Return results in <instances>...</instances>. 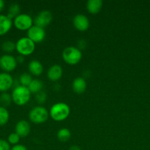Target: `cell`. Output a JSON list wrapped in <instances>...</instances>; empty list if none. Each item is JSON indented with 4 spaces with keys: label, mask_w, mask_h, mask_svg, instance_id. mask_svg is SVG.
Listing matches in <instances>:
<instances>
[{
    "label": "cell",
    "mask_w": 150,
    "mask_h": 150,
    "mask_svg": "<svg viewBox=\"0 0 150 150\" xmlns=\"http://www.w3.org/2000/svg\"><path fill=\"white\" fill-rule=\"evenodd\" d=\"M71 133L67 128H60L57 133V137L59 141L62 142H66L70 139Z\"/></svg>",
    "instance_id": "cell-19"
},
{
    "label": "cell",
    "mask_w": 150,
    "mask_h": 150,
    "mask_svg": "<svg viewBox=\"0 0 150 150\" xmlns=\"http://www.w3.org/2000/svg\"><path fill=\"white\" fill-rule=\"evenodd\" d=\"M13 21L5 15H0V36L5 35L11 29Z\"/></svg>",
    "instance_id": "cell-15"
},
{
    "label": "cell",
    "mask_w": 150,
    "mask_h": 150,
    "mask_svg": "<svg viewBox=\"0 0 150 150\" xmlns=\"http://www.w3.org/2000/svg\"><path fill=\"white\" fill-rule=\"evenodd\" d=\"M52 21V14L49 10H44L40 12L35 18V25L44 28L49 25Z\"/></svg>",
    "instance_id": "cell-9"
},
{
    "label": "cell",
    "mask_w": 150,
    "mask_h": 150,
    "mask_svg": "<svg viewBox=\"0 0 150 150\" xmlns=\"http://www.w3.org/2000/svg\"><path fill=\"white\" fill-rule=\"evenodd\" d=\"M32 78L30 74L27 73H24L19 77V83L20 85L24 86H26L28 87V86L29 85V83L32 82Z\"/></svg>",
    "instance_id": "cell-22"
},
{
    "label": "cell",
    "mask_w": 150,
    "mask_h": 150,
    "mask_svg": "<svg viewBox=\"0 0 150 150\" xmlns=\"http://www.w3.org/2000/svg\"><path fill=\"white\" fill-rule=\"evenodd\" d=\"M14 83V80L10 74L8 73H0V92H5L9 90Z\"/></svg>",
    "instance_id": "cell-11"
},
{
    "label": "cell",
    "mask_w": 150,
    "mask_h": 150,
    "mask_svg": "<svg viewBox=\"0 0 150 150\" xmlns=\"http://www.w3.org/2000/svg\"><path fill=\"white\" fill-rule=\"evenodd\" d=\"M27 38H29L35 43L41 42L46 38L45 29L44 28L33 25L27 30Z\"/></svg>",
    "instance_id": "cell-8"
},
{
    "label": "cell",
    "mask_w": 150,
    "mask_h": 150,
    "mask_svg": "<svg viewBox=\"0 0 150 150\" xmlns=\"http://www.w3.org/2000/svg\"><path fill=\"white\" fill-rule=\"evenodd\" d=\"M69 150H82V149H81V148L79 147V146H76V145H72V146H71L70 147H69Z\"/></svg>",
    "instance_id": "cell-31"
},
{
    "label": "cell",
    "mask_w": 150,
    "mask_h": 150,
    "mask_svg": "<svg viewBox=\"0 0 150 150\" xmlns=\"http://www.w3.org/2000/svg\"><path fill=\"white\" fill-rule=\"evenodd\" d=\"M20 10L21 9L19 4H16V3H13L9 7L8 13H7V16L12 20V18H14L18 15L20 14Z\"/></svg>",
    "instance_id": "cell-20"
},
{
    "label": "cell",
    "mask_w": 150,
    "mask_h": 150,
    "mask_svg": "<svg viewBox=\"0 0 150 150\" xmlns=\"http://www.w3.org/2000/svg\"><path fill=\"white\" fill-rule=\"evenodd\" d=\"M70 107L66 103H56L50 108L49 116L56 122H61L66 120L70 114Z\"/></svg>",
    "instance_id": "cell-1"
},
{
    "label": "cell",
    "mask_w": 150,
    "mask_h": 150,
    "mask_svg": "<svg viewBox=\"0 0 150 150\" xmlns=\"http://www.w3.org/2000/svg\"><path fill=\"white\" fill-rule=\"evenodd\" d=\"M10 150H27V148L23 144L14 145Z\"/></svg>",
    "instance_id": "cell-28"
},
{
    "label": "cell",
    "mask_w": 150,
    "mask_h": 150,
    "mask_svg": "<svg viewBox=\"0 0 150 150\" xmlns=\"http://www.w3.org/2000/svg\"><path fill=\"white\" fill-rule=\"evenodd\" d=\"M16 49L20 55L24 57L31 55L35 51V43L27 37H23L16 42Z\"/></svg>",
    "instance_id": "cell-4"
},
{
    "label": "cell",
    "mask_w": 150,
    "mask_h": 150,
    "mask_svg": "<svg viewBox=\"0 0 150 150\" xmlns=\"http://www.w3.org/2000/svg\"><path fill=\"white\" fill-rule=\"evenodd\" d=\"M4 7V1L3 0H0V12L3 10Z\"/></svg>",
    "instance_id": "cell-32"
},
{
    "label": "cell",
    "mask_w": 150,
    "mask_h": 150,
    "mask_svg": "<svg viewBox=\"0 0 150 150\" xmlns=\"http://www.w3.org/2000/svg\"><path fill=\"white\" fill-rule=\"evenodd\" d=\"M21 137L16 133H10L7 138V142L10 144H13V146L16 144H19V142L20 141Z\"/></svg>",
    "instance_id": "cell-25"
},
{
    "label": "cell",
    "mask_w": 150,
    "mask_h": 150,
    "mask_svg": "<svg viewBox=\"0 0 150 150\" xmlns=\"http://www.w3.org/2000/svg\"><path fill=\"white\" fill-rule=\"evenodd\" d=\"M16 61H17V62H19V63H21L23 62L24 61V56H19V57L16 58Z\"/></svg>",
    "instance_id": "cell-30"
},
{
    "label": "cell",
    "mask_w": 150,
    "mask_h": 150,
    "mask_svg": "<svg viewBox=\"0 0 150 150\" xmlns=\"http://www.w3.org/2000/svg\"><path fill=\"white\" fill-rule=\"evenodd\" d=\"M46 94L44 92L41 91V92H38V93L36 94L35 95V99H36V101L38 102V103L39 104H43L46 101Z\"/></svg>",
    "instance_id": "cell-26"
},
{
    "label": "cell",
    "mask_w": 150,
    "mask_h": 150,
    "mask_svg": "<svg viewBox=\"0 0 150 150\" xmlns=\"http://www.w3.org/2000/svg\"><path fill=\"white\" fill-rule=\"evenodd\" d=\"M13 24L19 30H28L33 26V19L26 13H20L14 18Z\"/></svg>",
    "instance_id": "cell-6"
},
{
    "label": "cell",
    "mask_w": 150,
    "mask_h": 150,
    "mask_svg": "<svg viewBox=\"0 0 150 150\" xmlns=\"http://www.w3.org/2000/svg\"><path fill=\"white\" fill-rule=\"evenodd\" d=\"M85 45H86V42H85V40H79V41H78V47L77 48H79V49H81V48H84L85 47Z\"/></svg>",
    "instance_id": "cell-29"
},
{
    "label": "cell",
    "mask_w": 150,
    "mask_h": 150,
    "mask_svg": "<svg viewBox=\"0 0 150 150\" xmlns=\"http://www.w3.org/2000/svg\"><path fill=\"white\" fill-rule=\"evenodd\" d=\"M31 127L26 120H22L18 122L15 127V133H17L21 138L26 137L30 133Z\"/></svg>",
    "instance_id": "cell-12"
},
{
    "label": "cell",
    "mask_w": 150,
    "mask_h": 150,
    "mask_svg": "<svg viewBox=\"0 0 150 150\" xmlns=\"http://www.w3.org/2000/svg\"><path fill=\"white\" fill-rule=\"evenodd\" d=\"M1 48L4 52L11 53L16 49V43L11 40H6L1 44Z\"/></svg>",
    "instance_id": "cell-23"
},
{
    "label": "cell",
    "mask_w": 150,
    "mask_h": 150,
    "mask_svg": "<svg viewBox=\"0 0 150 150\" xmlns=\"http://www.w3.org/2000/svg\"><path fill=\"white\" fill-rule=\"evenodd\" d=\"M101 0H88L86 3V9L91 14H97L102 7Z\"/></svg>",
    "instance_id": "cell-17"
},
{
    "label": "cell",
    "mask_w": 150,
    "mask_h": 150,
    "mask_svg": "<svg viewBox=\"0 0 150 150\" xmlns=\"http://www.w3.org/2000/svg\"><path fill=\"white\" fill-rule=\"evenodd\" d=\"M62 76H63V68L59 64H53L48 69L47 76H48V79L51 81H57L60 80Z\"/></svg>",
    "instance_id": "cell-13"
},
{
    "label": "cell",
    "mask_w": 150,
    "mask_h": 150,
    "mask_svg": "<svg viewBox=\"0 0 150 150\" xmlns=\"http://www.w3.org/2000/svg\"><path fill=\"white\" fill-rule=\"evenodd\" d=\"M43 87H44V83L40 79H32V82L28 86V89L30 91L31 93H38L41 92Z\"/></svg>",
    "instance_id": "cell-18"
},
{
    "label": "cell",
    "mask_w": 150,
    "mask_h": 150,
    "mask_svg": "<svg viewBox=\"0 0 150 150\" xmlns=\"http://www.w3.org/2000/svg\"><path fill=\"white\" fill-rule=\"evenodd\" d=\"M11 98L15 104L21 106L29 102L31 98V92L26 86L19 85L13 89Z\"/></svg>",
    "instance_id": "cell-2"
},
{
    "label": "cell",
    "mask_w": 150,
    "mask_h": 150,
    "mask_svg": "<svg viewBox=\"0 0 150 150\" xmlns=\"http://www.w3.org/2000/svg\"><path fill=\"white\" fill-rule=\"evenodd\" d=\"M87 87L86 81L82 77L75 78L72 82V89L76 94H82Z\"/></svg>",
    "instance_id": "cell-14"
},
{
    "label": "cell",
    "mask_w": 150,
    "mask_h": 150,
    "mask_svg": "<svg viewBox=\"0 0 150 150\" xmlns=\"http://www.w3.org/2000/svg\"><path fill=\"white\" fill-rule=\"evenodd\" d=\"M82 54L80 49L77 47H66L62 53V57L66 63L70 65L78 64L82 59Z\"/></svg>",
    "instance_id": "cell-3"
},
{
    "label": "cell",
    "mask_w": 150,
    "mask_h": 150,
    "mask_svg": "<svg viewBox=\"0 0 150 150\" xmlns=\"http://www.w3.org/2000/svg\"><path fill=\"white\" fill-rule=\"evenodd\" d=\"M16 58L10 54H4L0 57V67L5 73L12 72L17 67Z\"/></svg>",
    "instance_id": "cell-7"
},
{
    "label": "cell",
    "mask_w": 150,
    "mask_h": 150,
    "mask_svg": "<svg viewBox=\"0 0 150 150\" xmlns=\"http://www.w3.org/2000/svg\"><path fill=\"white\" fill-rule=\"evenodd\" d=\"M10 118V114L5 107L0 106V126L6 125Z\"/></svg>",
    "instance_id": "cell-21"
},
{
    "label": "cell",
    "mask_w": 150,
    "mask_h": 150,
    "mask_svg": "<svg viewBox=\"0 0 150 150\" xmlns=\"http://www.w3.org/2000/svg\"><path fill=\"white\" fill-rule=\"evenodd\" d=\"M28 69L32 75L35 76H38L42 74L44 71V67L41 62L38 60L33 59L29 62L28 64Z\"/></svg>",
    "instance_id": "cell-16"
},
{
    "label": "cell",
    "mask_w": 150,
    "mask_h": 150,
    "mask_svg": "<svg viewBox=\"0 0 150 150\" xmlns=\"http://www.w3.org/2000/svg\"><path fill=\"white\" fill-rule=\"evenodd\" d=\"M49 117V111L44 107L38 105L34 107L29 113V118L32 122L35 124H42L44 123Z\"/></svg>",
    "instance_id": "cell-5"
},
{
    "label": "cell",
    "mask_w": 150,
    "mask_h": 150,
    "mask_svg": "<svg viewBox=\"0 0 150 150\" xmlns=\"http://www.w3.org/2000/svg\"><path fill=\"white\" fill-rule=\"evenodd\" d=\"M74 26L80 32H85L89 28L90 21L85 15L77 14L73 18Z\"/></svg>",
    "instance_id": "cell-10"
},
{
    "label": "cell",
    "mask_w": 150,
    "mask_h": 150,
    "mask_svg": "<svg viewBox=\"0 0 150 150\" xmlns=\"http://www.w3.org/2000/svg\"><path fill=\"white\" fill-rule=\"evenodd\" d=\"M12 101L11 95L7 92H3L0 95V103L1 104V106L6 107L10 105Z\"/></svg>",
    "instance_id": "cell-24"
},
{
    "label": "cell",
    "mask_w": 150,
    "mask_h": 150,
    "mask_svg": "<svg viewBox=\"0 0 150 150\" xmlns=\"http://www.w3.org/2000/svg\"><path fill=\"white\" fill-rule=\"evenodd\" d=\"M10 144L4 139H0V150H10Z\"/></svg>",
    "instance_id": "cell-27"
}]
</instances>
